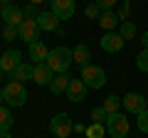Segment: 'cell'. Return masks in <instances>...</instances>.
I'll list each match as a JSON object with an SVG mask.
<instances>
[{"mask_svg": "<svg viewBox=\"0 0 148 138\" xmlns=\"http://www.w3.org/2000/svg\"><path fill=\"white\" fill-rule=\"evenodd\" d=\"M74 64V52L69 47H64V44H59V47H52L49 49V57H47V67L52 69L54 74H64L69 67Z\"/></svg>", "mask_w": 148, "mask_h": 138, "instance_id": "1", "label": "cell"}, {"mask_svg": "<svg viewBox=\"0 0 148 138\" xmlns=\"http://www.w3.org/2000/svg\"><path fill=\"white\" fill-rule=\"evenodd\" d=\"M3 101L8 106H25L27 101V89L22 81H8L3 89Z\"/></svg>", "mask_w": 148, "mask_h": 138, "instance_id": "2", "label": "cell"}, {"mask_svg": "<svg viewBox=\"0 0 148 138\" xmlns=\"http://www.w3.org/2000/svg\"><path fill=\"white\" fill-rule=\"evenodd\" d=\"M128 131H131V123H128V118H123V113H109V118H106V133H109L111 138H126Z\"/></svg>", "mask_w": 148, "mask_h": 138, "instance_id": "3", "label": "cell"}, {"mask_svg": "<svg viewBox=\"0 0 148 138\" xmlns=\"http://www.w3.org/2000/svg\"><path fill=\"white\" fill-rule=\"evenodd\" d=\"M82 81H84L89 89H101L106 84V72L96 64H89V67L82 69Z\"/></svg>", "mask_w": 148, "mask_h": 138, "instance_id": "4", "label": "cell"}, {"mask_svg": "<svg viewBox=\"0 0 148 138\" xmlns=\"http://www.w3.org/2000/svg\"><path fill=\"white\" fill-rule=\"evenodd\" d=\"M49 131L57 138H69V133L74 131V121L69 113H57V116L49 121Z\"/></svg>", "mask_w": 148, "mask_h": 138, "instance_id": "5", "label": "cell"}, {"mask_svg": "<svg viewBox=\"0 0 148 138\" xmlns=\"http://www.w3.org/2000/svg\"><path fill=\"white\" fill-rule=\"evenodd\" d=\"M99 44H101V49L104 52H111V54H116V52H121L123 49V44H126V40L119 35V32H106L104 37L99 40Z\"/></svg>", "mask_w": 148, "mask_h": 138, "instance_id": "6", "label": "cell"}, {"mask_svg": "<svg viewBox=\"0 0 148 138\" xmlns=\"http://www.w3.org/2000/svg\"><path fill=\"white\" fill-rule=\"evenodd\" d=\"M20 64H22V52L20 49H8V52L0 57V69H3L5 74H12Z\"/></svg>", "mask_w": 148, "mask_h": 138, "instance_id": "7", "label": "cell"}, {"mask_svg": "<svg viewBox=\"0 0 148 138\" xmlns=\"http://www.w3.org/2000/svg\"><path fill=\"white\" fill-rule=\"evenodd\" d=\"M17 30H20V40H25L27 44L37 42V40H40V32H42L40 25H37V20H30V17H25V22H22Z\"/></svg>", "mask_w": 148, "mask_h": 138, "instance_id": "8", "label": "cell"}, {"mask_svg": "<svg viewBox=\"0 0 148 138\" xmlns=\"http://www.w3.org/2000/svg\"><path fill=\"white\" fill-rule=\"evenodd\" d=\"M0 15H3V22L5 25H15V27H20L22 22H25V12H22V8H17V5H3V10H0Z\"/></svg>", "mask_w": 148, "mask_h": 138, "instance_id": "9", "label": "cell"}, {"mask_svg": "<svg viewBox=\"0 0 148 138\" xmlns=\"http://www.w3.org/2000/svg\"><path fill=\"white\" fill-rule=\"evenodd\" d=\"M49 5H52L49 12H54L59 20H69V17L74 15V10H77L74 0H49Z\"/></svg>", "mask_w": 148, "mask_h": 138, "instance_id": "10", "label": "cell"}, {"mask_svg": "<svg viewBox=\"0 0 148 138\" xmlns=\"http://www.w3.org/2000/svg\"><path fill=\"white\" fill-rule=\"evenodd\" d=\"M123 109H126L128 113H141V111H146V96H141V94H136V91H131V94H126L123 96Z\"/></svg>", "mask_w": 148, "mask_h": 138, "instance_id": "11", "label": "cell"}, {"mask_svg": "<svg viewBox=\"0 0 148 138\" xmlns=\"http://www.w3.org/2000/svg\"><path fill=\"white\" fill-rule=\"evenodd\" d=\"M86 91H89V86L82 81V77L79 79H72L69 81V89H67V99L72 101V104H79V101L86 99Z\"/></svg>", "mask_w": 148, "mask_h": 138, "instance_id": "12", "label": "cell"}, {"mask_svg": "<svg viewBox=\"0 0 148 138\" xmlns=\"http://www.w3.org/2000/svg\"><path fill=\"white\" fill-rule=\"evenodd\" d=\"M52 79H54V72L47 67V62L35 64V74H32V81H35V84H40V86H49V84H52Z\"/></svg>", "mask_w": 148, "mask_h": 138, "instance_id": "13", "label": "cell"}, {"mask_svg": "<svg viewBox=\"0 0 148 138\" xmlns=\"http://www.w3.org/2000/svg\"><path fill=\"white\" fill-rule=\"evenodd\" d=\"M35 20L40 25V30H45V32H57L59 30V17L54 12H40Z\"/></svg>", "mask_w": 148, "mask_h": 138, "instance_id": "14", "label": "cell"}, {"mask_svg": "<svg viewBox=\"0 0 148 138\" xmlns=\"http://www.w3.org/2000/svg\"><path fill=\"white\" fill-rule=\"evenodd\" d=\"M47 57H49V47L42 42V40H37V42H32V44H30V59H32L35 64L47 62Z\"/></svg>", "mask_w": 148, "mask_h": 138, "instance_id": "15", "label": "cell"}, {"mask_svg": "<svg viewBox=\"0 0 148 138\" xmlns=\"http://www.w3.org/2000/svg\"><path fill=\"white\" fill-rule=\"evenodd\" d=\"M72 52H74V62L79 64L82 69H84V67H89V64H91V49L86 47L84 42H82V44H77V47L72 49Z\"/></svg>", "mask_w": 148, "mask_h": 138, "instance_id": "16", "label": "cell"}, {"mask_svg": "<svg viewBox=\"0 0 148 138\" xmlns=\"http://www.w3.org/2000/svg\"><path fill=\"white\" fill-rule=\"evenodd\" d=\"M32 74H35V64H27V62H22L20 67L15 69L10 74V81H22L25 84L27 79H32Z\"/></svg>", "mask_w": 148, "mask_h": 138, "instance_id": "17", "label": "cell"}, {"mask_svg": "<svg viewBox=\"0 0 148 138\" xmlns=\"http://www.w3.org/2000/svg\"><path fill=\"white\" fill-rule=\"evenodd\" d=\"M69 81H72V77H69L67 72H64V74H54L52 84H49V91H52V94H67Z\"/></svg>", "mask_w": 148, "mask_h": 138, "instance_id": "18", "label": "cell"}, {"mask_svg": "<svg viewBox=\"0 0 148 138\" xmlns=\"http://www.w3.org/2000/svg\"><path fill=\"white\" fill-rule=\"evenodd\" d=\"M99 25L104 27L106 32H114V27L119 25V17L114 15V12H111V10H104V12H101V15H99Z\"/></svg>", "mask_w": 148, "mask_h": 138, "instance_id": "19", "label": "cell"}, {"mask_svg": "<svg viewBox=\"0 0 148 138\" xmlns=\"http://www.w3.org/2000/svg\"><path fill=\"white\" fill-rule=\"evenodd\" d=\"M12 123H15V118H12V113H10V111H8V106L3 104V106H0V133L10 131Z\"/></svg>", "mask_w": 148, "mask_h": 138, "instance_id": "20", "label": "cell"}, {"mask_svg": "<svg viewBox=\"0 0 148 138\" xmlns=\"http://www.w3.org/2000/svg\"><path fill=\"white\" fill-rule=\"evenodd\" d=\"M121 106H123L121 96H116V94L106 96V101H104V111L106 113H119V109H121Z\"/></svg>", "mask_w": 148, "mask_h": 138, "instance_id": "21", "label": "cell"}, {"mask_svg": "<svg viewBox=\"0 0 148 138\" xmlns=\"http://www.w3.org/2000/svg\"><path fill=\"white\" fill-rule=\"evenodd\" d=\"M136 32H138V30H136V25H133L131 20H123V25H121V30H119V35H121V37L128 42V40L136 37Z\"/></svg>", "mask_w": 148, "mask_h": 138, "instance_id": "22", "label": "cell"}, {"mask_svg": "<svg viewBox=\"0 0 148 138\" xmlns=\"http://www.w3.org/2000/svg\"><path fill=\"white\" fill-rule=\"evenodd\" d=\"M91 123H104V118H109V113L104 111V106H96V109H91Z\"/></svg>", "mask_w": 148, "mask_h": 138, "instance_id": "23", "label": "cell"}, {"mask_svg": "<svg viewBox=\"0 0 148 138\" xmlns=\"http://www.w3.org/2000/svg\"><path fill=\"white\" fill-rule=\"evenodd\" d=\"M86 138H104V126H101V123L86 126Z\"/></svg>", "mask_w": 148, "mask_h": 138, "instance_id": "24", "label": "cell"}, {"mask_svg": "<svg viewBox=\"0 0 148 138\" xmlns=\"http://www.w3.org/2000/svg\"><path fill=\"white\" fill-rule=\"evenodd\" d=\"M3 37H5L8 42H12V40L20 37V30H17L15 25H5V27H3Z\"/></svg>", "mask_w": 148, "mask_h": 138, "instance_id": "25", "label": "cell"}, {"mask_svg": "<svg viewBox=\"0 0 148 138\" xmlns=\"http://www.w3.org/2000/svg\"><path fill=\"white\" fill-rule=\"evenodd\" d=\"M136 67L141 72H148V49H141V54L136 57Z\"/></svg>", "mask_w": 148, "mask_h": 138, "instance_id": "26", "label": "cell"}, {"mask_svg": "<svg viewBox=\"0 0 148 138\" xmlns=\"http://www.w3.org/2000/svg\"><path fill=\"white\" fill-rule=\"evenodd\" d=\"M136 126L141 128L143 133H148V109H146V111H141V113H138V121H136Z\"/></svg>", "mask_w": 148, "mask_h": 138, "instance_id": "27", "label": "cell"}, {"mask_svg": "<svg viewBox=\"0 0 148 138\" xmlns=\"http://www.w3.org/2000/svg\"><path fill=\"white\" fill-rule=\"evenodd\" d=\"M84 12H86V17H96V20H99V15H101V10H99V5H96V3H91Z\"/></svg>", "mask_w": 148, "mask_h": 138, "instance_id": "28", "label": "cell"}, {"mask_svg": "<svg viewBox=\"0 0 148 138\" xmlns=\"http://www.w3.org/2000/svg\"><path fill=\"white\" fill-rule=\"evenodd\" d=\"M96 5H99L101 12H104V10H111V8L116 5V0H96Z\"/></svg>", "mask_w": 148, "mask_h": 138, "instance_id": "29", "label": "cell"}, {"mask_svg": "<svg viewBox=\"0 0 148 138\" xmlns=\"http://www.w3.org/2000/svg\"><path fill=\"white\" fill-rule=\"evenodd\" d=\"M22 12H25V17H30V20H32V17H37V15H40V12H37V5H30V8H25Z\"/></svg>", "mask_w": 148, "mask_h": 138, "instance_id": "30", "label": "cell"}, {"mask_svg": "<svg viewBox=\"0 0 148 138\" xmlns=\"http://www.w3.org/2000/svg\"><path fill=\"white\" fill-rule=\"evenodd\" d=\"M74 131H77V133H86V126H84V123H74Z\"/></svg>", "mask_w": 148, "mask_h": 138, "instance_id": "31", "label": "cell"}, {"mask_svg": "<svg viewBox=\"0 0 148 138\" xmlns=\"http://www.w3.org/2000/svg\"><path fill=\"white\" fill-rule=\"evenodd\" d=\"M141 42H143V49H148V32H143V40H141Z\"/></svg>", "mask_w": 148, "mask_h": 138, "instance_id": "32", "label": "cell"}, {"mask_svg": "<svg viewBox=\"0 0 148 138\" xmlns=\"http://www.w3.org/2000/svg\"><path fill=\"white\" fill-rule=\"evenodd\" d=\"M0 138H12V136H10V131H5V133H0Z\"/></svg>", "mask_w": 148, "mask_h": 138, "instance_id": "33", "label": "cell"}, {"mask_svg": "<svg viewBox=\"0 0 148 138\" xmlns=\"http://www.w3.org/2000/svg\"><path fill=\"white\" fill-rule=\"evenodd\" d=\"M40 3H45V0H30V5H40Z\"/></svg>", "mask_w": 148, "mask_h": 138, "instance_id": "34", "label": "cell"}, {"mask_svg": "<svg viewBox=\"0 0 148 138\" xmlns=\"http://www.w3.org/2000/svg\"><path fill=\"white\" fill-rule=\"evenodd\" d=\"M0 3H3V5H10V0H0Z\"/></svg>", "mask_w": 148, "mask_h": 138, "instance_id": "35", "label": "cell"}, {"mask_svg": "<svg viewBox=\"0 0 148 138\" xmlns=\"http://www.w3.org/2000/svg\"><path fill=\"white\" fill-rule=\"evenodd\" d=\"M0 106H3V89H0Z\"/></svg>", "mask_w": 148, "mask_h": 138, "instance_id": "36", "label": "cell"}, {"mask_svg": "<svg viewBox=\"0 0 148 138\" xmlns=\"http://www.w3.org/2000/svg\"><path fill=\"white\" fill-rule=\"evenodd\" d=\"M146 109H148V96H146Z\"/></svg>", "mask_w": 148, "mask_h": 138, "instance_id": "37", "label": "cell"}]
</instances>
